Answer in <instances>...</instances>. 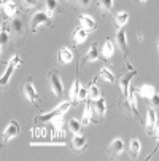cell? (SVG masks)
<instances>
[{
  "mask_svg": "<svg viewBox=\"0 0 159 161\" xmlns=\"http://www.w3.org/2000/svg\"><path fill=\"white\" fill-rule=\"evenodd\" d=\"M99 59V51H97V47H91L87 54H86V61L87 62H94Z\"/></svg>",
  "mask_w": 159,
  "mask_h": 161,
  "instance_id": "cell-27",
  "label": "cell"
},
{
  "mask_svg": "<svg viewBox=\"0 0 159 161\" xmlns=\"http://www.w3.org/2000/svg\"><path fill=\"white\" fill-rule=\"evenodd\" d=\"M116 43H118V47L121 48L123 54H127V37H126V29H124V27L118 29V34H116Z\"/></svg>",
  "mask_w": 159,
  "mask_h": 161,
  "instance_id": "cell-9",
  "label": "cell"
},
{
  "mask_svg": "<svg viewBox=\"0 0 159 161\" xmlns=\"http://www.w3.org/2000/svg\"><path fill=\"white\" fill-rule=\"evenodd\" d=\"M78 2H80V5H81V7H89L91 0H78Z\"/></svg>",
  "mask_w": 159,
  "mask_h": 161,
  "instance_id": "cell-37",
  "label": "cell"
},
{
  "mask_svg": "<svg viewBox=\"0 0 159 161\" xmlns=\"http://www.w3.org/2000/svg\"><path fill=\"white\" fill-rule=\"evenodd\" d=\"M14 69H16V65H14V64H11V62H8L7 70H5V74L2 75V80H0V86H2V88H5V86L8 85V81H10V78H11L13 72H14Z\"/></svg>",
  "mask_w": 159,
  "mask_h": 161,
  "instance_id": "cell-18",
  "label": "cell"
},
{
  "mask_svg": "<svg viewBox=\"0 0 159 161\" xmlns=\"http://www.w3.org/2000/svg\"><path fill=\"white\" fill-rule=\"evenodd\" d=\"M137 75V70H130L129 74H126V75H123L121 78H119V88H121V91H123V97L126 99L127 97V94H129V88H130V80Z\"/></svg>",
  "mask_w": 159,
  "mask_h": 161,
  "instance_id": "cell-5",
  "label": "cell"
},
{
  "mask_svg": "<svg viewBox=\"0 0 159 161\" xmlns=\"http://www.w3.org/2000/svg\"><path fill=\"white\" fill-rule=\"evenodd\" d=\"M113 2L115 0H99V3H100V7H102V10L103 11H111V8H113Z\"/></svg>",
  "mask_w": 159,
  "mask_h": 161,
  "instance_id": "cell-29",
  "label": "cell"
},
{
  "mask_svg": "<svg viewBox=\"0 0 159 161\" xmlns=\"http://www.w3.org/2000/svg\"><path fill=\"white\" fill-rule=\"evenodd\" d=\"M50 121L54 125V128H56V129H62V125H64V117H62V115H56V117H53Z\"/></svg>",
  "mask_w": 159,
  "mask_h": 161,
  "instance_id": "cell-28",
  "label": "cell"
},
{
  "mask_svg": "<svg viewBox=\"0 0 159 161\" xmlns=\"http://www.w3.org/2000/svg\"><path fill=\"white\" fill-rule=\"evenodd\" d=\"M7 42H8V32H7V27L3 26V29H2V35H0V45H2V50L5 48Z\"/></svg>",
  "mask_w": 159,
  "mask_h": 161,
  "instance_id": "cell-32",
  "label": "cell"
},
{
  "mask_svg": "<svg viewBox=\"0 0 159 161\" xmlns=\"http://www.w3.org/2000/svg\"><path fill=\"white\" fill-rule=\"evenodd\" d=\"M150 101H151V105H153V108H157V107H159V94H157V93H156V94H154V96H153Z\"/></svg>",
  "mask_w": 159,
  "mask_h": 161,
  "instance_id": "cell-34",
  "label": "cell"
},
{
  "mask_svg": "<svg viewBox=\"0 0 159 161\" xmlns=\"http://www.w3.org/2000/svg\"><path fill=\"white\" fill-rule=\"evenodd\" d=\"M72 147L77 150V152H81L87 147V139L83 136V134H75L73 141H72Z\"/></svg>",
  "mask_w": 159,
  "mask_h": 161,
  "instance_id": "cell-12",
  "label": "cell"
},
{
  "mask_svg": "<svg viewBox=\"0 0 159 161\" xmlns=\"http://www.w3.org/2000/svg\"><path fill=\"white\" fill-rule=\"evenodd\" d=\"M127 21H129V14H127V11H119V13H116L115 14V24H116V27H124L126 24H127Z\"/></svg>",
  "mask_w": 159,
  "mask_h": 161,
  "instance_id": "cell-20",
  "label": "cell"
},
{
  "mask_svg": "<svg viewBox=\"0 0 159 161\" xmlns=\"http://www.w3.org/2000/svg\"><path fill=\"white\" fill-rule=\"evenodd\" d=\"M48 78H50V86H51V91L54 96H61L62 91H64V86H62V81H61V77L57 74V70H51L48 74Z\"/></svg>",
  "mask_w": 159,
  "mask_h": 161,
  "instance_id": "cell-3",
  "label": "cell"
},
{
  "mask_svg": "<svg viewBox=\"0 0 159 161\" xmlns=\"http://www.w3.org/2000/svg\"><path fill=\"white\" fill-rule=\"evenodd\" d=\"M137 93H139L142 97H145V99H151V97L157 93V91H156V88L151 86V85H142V86L137 88Z\"/></svg>",
  "mask_w": 159,
  "mask_h": 161,
  "instance_id": "cell-11",
  "label": "cell"
},
{
  "mask_svg": "<svg viewBox=\"0 0 159 161\" xmlns=\"http://www.w3.org/2000/svg\"><path fill=\"white\" fill-rule=\"evenodd\" d=\"M2 8H3V13L8 18L14 16V13L18 10V7H16V3L13 2V0H2Z\"/></svg>",
  "mask_w": 159,
  "mask_h": 161,
  "instance_id": "cell-15",
  "label": "cell"
},
{
  "mask_svg": "<svg viewBox=\"0 0 159 161\" xmlns=\"http://www.w3.org/2000/svg\"><path fill=\"white\" fill-rule=\"evenodd\" d=\"M105 110H107V102L103 97H99L94 104V113H96V117H103L105 115Z\"/></svg>",
  "mask_w": 159,
  "mask_h": 161,
  "instance_id": "cell-19",
  "label": "cell"
},
{
  "mask_svg": "<svg viewBox=\"0 0 159 161\" xmlns=\"http://www.w3.org/2000/svg\"><path fill=\"white\" fill-rule=\"evenodd\" d=\"M145 125H146V134H148V136H151V134L156 132L157 117H156V110H154L153 107L148 108V112H146V121H145Z\"/></svg>",
  "mask_w": 159,
  "mask_h": 161,
  "instance_id": "cell-4",
  "label": "cell"
},
{
  "mask_svg": "<svg viewBox=\"0 0 159 161\" xmlns=\"http://www.w3.org/2000/svg\"><path fill=\"white\" fill-rule=\"evenodd\" d=\"M140 141L139 139H132L130 141V147H129V152H130V158H137L139 153H140Z\"/></svg>",
  "mask_w": 159,
  "mask_h": 161,
  "instance_id": "cell-22",
  "label": "cell"
},
{
  "mask_svg": "<svg viewBox=\"0 0 159 161\" xmlns=\"http://www.w3.org/2000/svg\"><path fill=\"white\" fill-rule=\"evenodd\" d=\"M78 91H80V81H78V80H75V81H73V85H72V88H70V93H69V96H70V99H72V104H75V102H77Z\"/></svg>",
  "mask_w": 159,
  "mask_h": 161,
  "instance_id": "cell-25",
  "label": "cell"
},
{
  "mask_svg": "<svg viewBox=\"0 0 159 161\" xmlns=\"http://www.w3.org/2000/svg\"><path fill=\"white\" fill-rule=\"evenodd\" d=\"M113 53H115V43H113L110 38H107L105 43H103V48H102V56L105 59H110L113 56Z\"/></svg>",
  "mask_w": 159,
  "mask_h": 161,
  "instance_id": "cell-16",
  "label": "cell"
},
{
  "mask_svg": "<svg viewBox=\"0 0 159 161\" xmlns=\"http://www.w3.org/2000/svg\"><path fill=\"white\" fill-rule=\"evenodd\" d=\"M72 61H73V53H72V50H69L67 47H64V48L59 50V62H61V64H70Z\"/></svg>",
  "mask_w": 159,
  "mask_h": 161,
  "instance_id": "cell-13",
  "label": "cell"
},
{
  "mask_svg": "<svg viewBox=\"0 0 159 161\" xmlns=\"http://www.w3.org/2000/svg\"><path fill=\"white\" fill-rule=\"evenodd\" d=\"M22 2H24V7L26 8H32V7H35L37 0H22Z\"/></svg>",
  "mask_w": 159,
  "mask_h": 161,
  "instance_id": "cell-35",
  "label": "cell"
},
{
  "mask_svg": "<svg viewBox=\"0 0 159 161\" xmlns=\"http://www.w3.org/2000/svg\"><path fill=\"white\" fill-rule=\"evenodd\" d=\"M156 136H157V141H159V125L156 126Z\"/></svg>",
  "mask_w": 159,
  "mask_h": 161,
  "instance_id": "cell-38",
  "label": "cell"
},
{
  "mask_svg": "<svg viewBox=\"0 0 159 161\" xmlns=\"http://www.w3.org/2000/svg\"><path fill=\"white\" fill-rule=\"evenodd\" d=\"M30 145L34 147V145H65V144L64 142H32Z\"/></svg>",
  "mask_w": 159,
  "mask_h": 161,
  "instance_id": "cell-33",
  "label": "cell"
},
{
  "mask_svg": "<svg viewBox=\"0 0 159 161\" xmlns=\"http://www.w3.org/2000/svg\"><path fill=\"white\" fill-rule=\"evenodd\" d=\"M140 2H146V0H140Z\"/></svg>",
  "mask_w": 159,
  "mask_h": 161,
  "instance_id": "cell-40",
  "label": "cell"
},
{
  "mask_svg": "<svg viewBox=\"0 0 159 161\" xmlns=\"http://www.w3.org/2000/svg\"><path fill=\"white\" fill-rule=\"evenodd\" d=\"M70 105H72V102H70V101H64V102H61V104H59L53 112L40 115V117L37 118V121H38V123H45V121H50L53 117H56V115H64L67 110L70 108Z\"/></svg>",
  "mask_w": 159,
  "mask_h": 161,
  "instance_id": "cell-2",
  "label": "cell"
},
{
  "mask_svg": "<svg viewBox=\"0 0 159 161\" xmlns=\"http://www.w3.org/2000/svg\"><path fill=\"white\" fill-rule=\"evenodd\" d=\"M99 97H102L100 89H99V86L96 85V81H93V83H91V86L87 88V99H91V101L96 102Z\"/></svg>",
  "mask_w": 159,
  "mask_h": 161,
  "instance_id": "cell-17",
  "label": "cell"
},
{
  "mask_svg": "<svg viewBox=\"0 0 159 161\" xmlns=\"http://www.w3.org/2000/svg\"><path fill=\"white\" fill-rule=\"evenodd\" d=\"M19 134V125L16 123V121H10L8 125H7V128H5V131H3V142H7V141H10V139H13V137H16Z\"/></svg>",
  "mask_w": 159,
  "mask_h": 161,
  "instance_id": "cell-8",
  "label": "cell"
},
{
  "mask_svg": "<svg viewBox=\"0 0 159 161\" xmlns=\"http://www.w3.org/2000/svg\"><path fill=\"white\" fill-rule=\"evenodd\" d=\"M24 94H26V97L32 102V104H38L40 102V97H38V93H37V89H35V86H34V83L32 81H27L26 85H24Z\"/></svg>",
  "mask_w": 159,
  "mask_h": 161,
  "instance_id": "cell-7",
  "label": "cell"
},
{
  "mask_svg": "<svg viewBox=\"0 0 159 161\" xmlns=\"http://www.w3.org/2000/svg\"><path fill=\"white\" fill-rule=\"evenodd\" d=\"M123 152H124V141L123 139H115L108 147V156H111V158H118Z\"/></svg>",
  "mask_w": 159,
  "mask_h": 161,
  "instance_id": "cell-6",
  "label": "cell"
},
{
  "mask_svg": "<svg viewBox=\"0 0 159 161\" xmlns=\"http://www.w3.org/2000/svg\"><path fill=\"white\" fill-rule=\"evenodd\" d=\"M45 26H51V16L45 11H37L34 13L32 16V21H30V29L32 32H37L40 27H45Z\"/></svg>",
  "mask_w": 159,
  "mask_h": 161,
  "instance_id": "cell-1",
  "label": "cell"
},
{
  "mask_svg": "<svg viewBox=\"0 0 159 161\" xmlns=\"http://www.w3.org/2000/svg\"><path fill=\"white\" fill-rule=\"evenodd\" d=\"M99 77H100L102 80H105V81H110V83H113V81H115V74H113L111 70H108L107 67H102V69H100Z\"/></svg>",
  "mask_w": 159,
  "mask_h": 161,
  "instance_id": "cell-23",
  "label": "cell"
},
{
  "mask_svg": "<svg viewBox=\"0 0 159 161\" xmlns=\"http://www.w3.org/2000/svg\"><path fill=\"white\" fill-rule=\"evenodd\" d=\"M157 50H159V40H157Z\"/></svg>",
  "mask_w": 159,
  "mask_h": 161,
  "instance_id": "cell-39",
  "label": "cell"
},
{
  "mask_svg": "<svg viewBox=\"0 0 159 161\" xmlns=\"http://www.w3.org/2000/svg\"><path fill=\"white\" fill-rule=\"evenodd\" d=\"M81 121H78V120H75V118H72L70 121H69V131L70 132H73V134H80V131H81Z\"/></svg>",
  "mask_w": 159,
  "mask_h": 161,
  "instance_id": "cell-26",
  "label": "cell"
},
{
  "mask_svg": "<svg viewBox=\"0 0 159 161\" xmlns=\"http://www.w3.org/2000/svg\"><path fill=\"white\" fill-rule=\"evenodd\" d=\"M45 8H46V13L51 16L54 11H57L59 2H57V0H46V2H45Z\"/></svg>",
  "mask_w": 159,
  "mask_h": 161,
  "instance_id": "cell-24",
  "label": "cell"
},
{
  "mask_svg": "<svg viewBox=\"0 0 159 161\" xmlns=\"http://www.w3.org/2000/svg\"><path fill=\"white\" fill-rule=\"evenodd\" d=\"M11 27H13V31H14L16 34H21V32H22V21H21V19H13Z\"/></svg>",
  "mask_w": 159,
  "mask_h": 161,
  "instance_id": "cell-31",
  "label": "cell"
},
{
  "mask_svg": "<svg viewBox=\"0 0 159 161\" xmlns=\"http://www.w3.org/2000/svg\"><path fill=\"white\" fill-rule=\"evenodd\" d=\"M10 62H11V64H14V65H16V67H18V65H21V64H22V61H21V59H19V58H18V56H13V58H11V59H10Z\"/></svg>",
  "mask_w": 159,
  "mask_h": 161,
  "instance_id": "cell-36",
  "label": "cell"
},
{
  "mask_svg": "<svg viewBox=\"0 0 159 161\" xmlns=\"http://www.w3.org/2000/svg\"><path fill=\"white\" fill-rule=\"evenodd\" d=\"M97 121V117H96V113H94V110L91 108V105L87 104L86 107H84V112H83V120H81V123L86 126V125H89L91 121Z\"/></svg>",
  "mask_w": 159,
  "mask_h": 161,
  "instance_id": "cell-14",
  "label": "cell"
},
{
  "mask_svg": "<svg viewBox=\"0 0 159 161\" xmlns=\"http://www.w3.org/2000/svg\"><path fill=\"white\" fill-rule=\"evenodd\" d=\"M80 24L87 32H93L96 29V21H94V18H91L89 14H81L80 16Z\"/></svg>",
  "mask_w": 159,
  "mask_h": 161,
  "instance_id": "cell-10",
  "label": "cell"
},
{
  "mask_svg": "<svg viewBox=\"0 0 159 161\" xmlns=\"http://www.w3.org/2000/svg\"><path fill=\"white\" fill-rule=\"evenodd\" d=\"M87 31L86 29H83V27H78L75 32H73V40H75V43L77 45H80V43H83V42H86V38H87Z\"/></svg>",
  "mask_w": 159,
  "mask_h": 161,
  "instance_id": "cell-21",
  "label": "cell"
},
{
  "mask_svg": "<svg viewBox=\"0 0 159 161\" xmlns=\"http://www.w3.org/2000/svg\"><path fill=\"white\" fill-rule=\"evenodd\" d=\"M87 99V88L84 86H80V91H78V97H77V102H81V101H86Z\"/></svg>",
  "mask_w": 159,
  "mask_h": 161,
  "instance_id": "cell-30",
  "label": "cell"
}]
</instances>
